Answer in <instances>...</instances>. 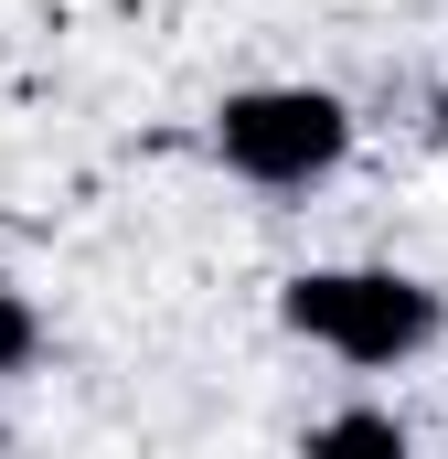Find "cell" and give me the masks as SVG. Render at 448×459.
<instances>
[{
    "label": "cell",
    "mask_w": 448,
    "mask_h": 459,
    "mask_svg": "<svg viewBox=\"0 0 448 459\" xmlns=\"http://www.w3.org/2000/svg\"><path fill=\"white\" fill-rule=\"evenodd\" d=\"M214 160L256 193H310L352 160V108L332 86H235L214 108Z\"/></svg>",
    "instance_id": "obj_2"
},
{
    "label": "cell",
    "mask_w": 448,
    "mask_h": 459,
    "mask_svg": "<svg viewBox=\"0 0 448 459\" xmlns=\"http://www.w3.org/2000/svg\"><path fill=\"white\" fill-rule=\"evenodd\" d=\"M310 438H321V449H406V417H395V406H341Z\"/></svg>",
    "instance_id": "obj_3"
},
{
    "label": "cell",
    "mask_w": 448,
    "mask_h": 459,
    "mask_svg": "<svg viewBox=\"0 0 448 459\" xmlns=\"http://www.w3.org/2000/svg\"><path fill=\"white\" fill-rule=\"evenodd\" d=\"M32 352H43V310L22 289H0V374H32Z\"/></svg>",
    "instance_id": "obj_4"
},
{
    "label": "cell",
    "mask_w": 448,
    "mask_h": 459,
    "mask_svg": "<svg viewBox=\"0 0 448 459\" xmlns=\"http://www.w3.org/2000/svg\"><path fill=\"white\" fill-rule=\"evenodd\" d=\"M278 321H289L299 342L341 352L352 374H395V363H417V352L448 332L438 289L406 278V267H299V278L278 289Z\"/></svg>",
    "instance_id": "obj_1"
}]
</instances>
